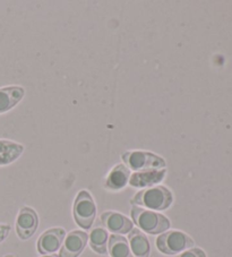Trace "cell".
Segmentation results:
<instances>
[{
  "mask_svg": "<svg viewBox=\"0 0 232 257\" xmlns=\"http://www.w3.org/2000/svg\"><path fill=\"white\" fill-rule=\"evenodd\" d=\"M173 203V195L164 186H153L144 188L132 197L131 204L151 211L168 210Z\"/></svg>",
  "mask_w": 232,
  "mask_h": 257,
  "instance_id": "6da1fadb",
  "label": "cell"
},
{
  "mask_svg": "<svg viewBox=\"0 0 232 257\" xmlns=\"http://www.w3.org/2000/svg\"><path fill=\"white\" fill-rule=\"evenodd\" d=\"M131 215L133 222L141 229V231L149 234H161L171 227L170 220L167 216L136 205H132Z\"/></svg>",
  "mask_w": 232,
  "mask_h": 257,
  "instance_id": "7a4b0ae2",
  "label": "cell"
},
{
  "mask_svg": "<svg viewBox=\"0 0 232 257\" xmlns=\"http://www.w3.org/2000/svg\"><path fill=\"white\" fill-rule=\"evenodd\" d=\"M122 160L129 170L134 171L166 169L167 167V162L163 158L147 151H127L122 154Z\"/></svg>",
  "mask_w": 232,
  "mask_h": 257,
  "instance_id": "3957f363",
  "label": "cell"
},
{
  "mask_svg": "<svg viewBox=\"0 0 232 257\" xmlns=\"http://www.w3.org/2000/svg\"><path fill=\"white\" fill-rule=\"evenodd\" d=\"M195 242L193 238L188 234L178 231V230H169L160 234L157 239V247L159 251L164 255L175 256L185 251L189 248H193Z\"/></svg>",
  "mask_w": 232,
  "mask_h": 257,
  "instance_id": "277c9868",
  "label": "cell"
},
{
  "mask_svg": "<svg viewBox=\"0 0 232 257\" xmlns=\"http://www.w3.org/2000/svg\"><path fill=\"white\" fill-rule=\"evenodd\" d=\"M73 214L78 227L85 230L92 228L96 216V205L92 195L87 190H81L77 194L74 202Z\"/></svg>",
  "mask_w": 232,
  "mask_h": 257,
  "instance_id": "5b68a950",
  "label": "cell"
},
{
  "mask_svg": "<svg viewBox=\"0 0 232 257\" xmlns=\"http://www.w3.org/2000/svg\"><path fill=\"white\" fill-rule=\"evenodd\" d=\"M39 227V216L32 207L24 206L16 218V233L21 240H28L33 236Z\"/></svg>",
  "mask_w": 232,
  "mask_h": 257,
  "instance_id": "8992f818",
  "label": "cell"
},
{
  "mask_svg": "<svg viewBox=\"0 0 232 257\" xmlns=\"http://www.w3.org/2000/svg\"><path fill=\"white\" fill-rule=\"evenodd\" d=\"M66 238V231L62 228H51L44 231L38 239V251L41 255L55 254L61 248Z\"/></svg>",
  "mask_w": 232,
  "mask_h": 257,
  "instance_id": "52a82bcc",
  "label": "cell"
},
{
  "mask_svg": "<svg viewBox=\"0 0 232 257\" xmlns=\"http://www.w3.org/2000/svg\"><path fill=\"white\" fill-rule=\"evenodd\" d=\"M88 241V234L81 230H74L65 238L58 257H78Z\"/></svg>",
  "mask_w": 232,
  "mask_h": 257,
  "instance_id": "ba28073f",
  "label": "cell"
},
{
  "mask_svg": "<svg viewBox=\"0 0 232 257\" xmlns=\"http://www.w3.org/2000/svg\"><path fill=\"white\" fill-rule=\"evenodd\" d=\"M101 222L112 234H126L134 229V223L127 216L113 211H106L101 214Z\"/></svg>",
  "mask_w": 232,
  "mask_h": 257,
  "instance_id": "9c48e42d",
  "label": "cell"
},
{
  "mask_svg": "<svg viewBox=\"0 0 232 257\" xmlns=\"http://www.w3.org/2000/svg\"><path fill=\"white\" fill-rule=\"evenodd\" d=\"M167 169H149L143 171H136L131 175L129 185L135 188H149L158 185L166 178Z\"/></svg>",
  "mask_w": 232,
  "mask_h": 257,
  "instance_id": "30bf717a",
  "label": "cell"
},
{
  "mask_svg": "<svg viewBox=\"0 0 232 257\" xmlns=\"http://www.w3.org/2000/svg\"><path fill=\"white\" fill-rule=\"evenodd\" d=\"M25 95V90L22 86L0 87V114L10 111Z\"/></svg>",
  "mask_w": 232,
  "mask_h": 257,
  "instance_id": "8fae6325",
  "label": "cell"
},
{
  "mask_svg": "<svg viewBox=\"0 0 232 257\" xmlns=\"http://www.w3.org/2000/svg\"><path fill=\"white\" fill-rule=\"evenodd\" d=\"M128 243L134 257H150L151 245L145 233L134 228L128 233Z\"/></svg>",
  "mask_w": 232,
  "mask_h": 257,
  "instance_id": "7c38bea8",
  "label": "cell"
},
{
  "mask_svg": "<svg viewBox=\"0 0 232 257\" xmlns=\"http://www.w3.org/2000/svg\"><path fill=\"white\" fill-rule=\"evenodd\" d=\"M129 178H131V170L125 165H117L109 172L104 187L109 190H120L128 185Z\"/></svg>",
  "mask_w": 232,
  "mask_h": 257,
  "instance_id": "4fadbf2b",
  "label": "cell"
},
{
  "mask_svg": "<svg viewBox=\"0 0 232 257\" xmlns=\"http://www.w3.org/2000/svg\"><path fill=\"white\" fill-rule=\"evenodd\" d=\"M24 152V146L10 140H0V167L15 162Z\"/></svg>",
  "mask_w": 232,
  "mask_h": 257,
  "instance_id": "5bb4252c",
  "label": "cell"
},
{
  "mask_svg": "<svg viewBox=\"0 0 232 257\" xmlns=\"http://www.w3.org/2000/svg\"><path fill=\"white\" fill-rule=\"evenodd\" d=\"M108 254L110 257H134L128 240L120 234L109 236Z\"/></svg>",
  "mask_w": 232,
  "mask_h": 257,
  "instance_id": "9a60e30c",
  "label": "cell"
},
{
  "mask_svg": "<svg viewBox=\"0 0 232 257\" xmlns=\"http://www.w3.org/2000/svg\"><path fill=\"white\" fill-rule=\"evenodd\" d=\"M108 231L103 228H94L88 236L91 248L100 255H105L108 252Z\"/></svg>",
  "mask_w": 232,
  "mask_h": 257,
  "instance_id": "2e32d148",
  "label": "cell"
},
{
  "mask_svg": "<svg viewBox=\"0 0 232 257\" xmlns=\"http://www.w3.org/2000/svg\"><path fill=\"white\" fill-rule=\"evenodd\" d=\"M176 257H206V254H205V251L203 249H200V248L193 247L180 252V254Z\"/></svg>",
  "mask_w": 232,
  "mask_h": 257,
  "instance_id": "e0dca14e",
  "label": "cell"
},
{
  "mask_svg": "<svg viewBox=\"0 0 232 257\" xmlns=\"http://www.w3.org/2000/svg\"><path fill=\"white\" fill-rule=\"evenodd\" d=\"M12 227L10 224L0 223V243L6 240V238L10 236Z\"/></svg>",
  "mask_w": 232,
  "mask_h": 257,
  "instance_id": "ac0fdd59",
  "label": "cell"
},
{
  "mask_svg": "<svg viewBox=\"0 0 232 257\" xmlns=\"http://www.w3.org/2000/svg\"><path fill=\"white\" fill-rule=\"evenodd\" d=\"M41 257H58V255H56V254H50V255H43V256H41Z\"/></svg>",
  "mask_w": 232,
  "mask_h": 257,
  "instance_id": "d6986e66",
  "label": "cell"
},
{
  "mask_svg": "<svg viewBox=\"0 0 232 257\" xmlns=\"http://www.w3.org/2000/svg\"><path fill=\"white\" fill-rule=\"evenodd\" d=\"M3 257H16V256L13 255V254H8V255H5V256H3Z\"/></svg>",
  "mask_w": 232,
  "mask_h": 257,
  "instance_id": "ffe728a7",
  "label": "cell"
}]
</instances>
